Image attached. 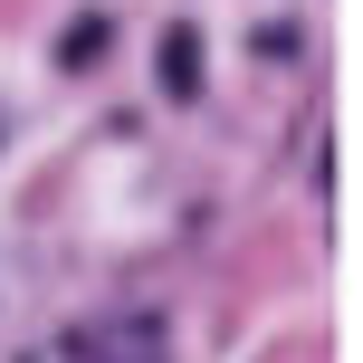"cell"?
<instances>
[{
    "label": "cell",
    "mask_w": 363,
    "mask_h": 363,
    "mask_svg": "<svg viewBox=\"0 0 363 363\" xmlns=\"http://www.w3.org/2000/svg\"><path fill=\"white\" fill-rule=\"evenodd\" d=\"M77 363H172L163 315H115V325H96L86 345H77Z\"/></svg>",
    "instance_id": "1"
},
{
    "label": "cell",
    "mask_w": 363,
    "mask_h": 363,
    "mask_svg": "<svg viewBox=\"0 0 363 363\" xmlns=\"http://www.w3.org/2000/svg\"><path fill=\"white\" fill-rule=\"evenodd\" d=\"M163 77L191 96V77H201V38H191V29H172V38H163Z\"/></svg>",
    "instance_id": "2"
}]
</instances>
